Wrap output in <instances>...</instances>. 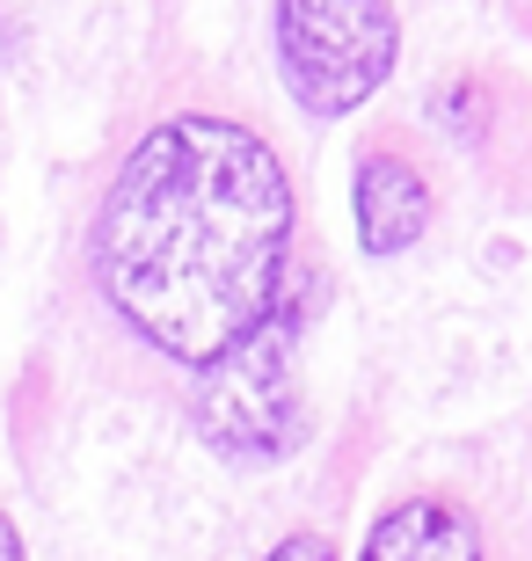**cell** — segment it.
<instances>
[{"label": "cell", "instance_id": "1", "mask_svg": "<svg viewBox=\"0 0 532 561\" xmlns=\"http://www.w3.org/2000/svg\"><path fill=\"white\" fill-rule=\"evenodd\" d=\"M292 233L299 197L278 146L256 125L183 110L117 161L88 227V277L146 351L197 379L270 313Z\"/></svg>", "mask_w": 532, "mask_h": 561}, {"label": "cell", "instance_id": "2", "mask_svg": "<svg viewBox=\"0 0 532 561\" xmlns=\"http://www.w3.org/2000/svg\"><path fill=\"white\" fill-rule=\"evenodd\" d=\"M307 285L285 271L270 313L256 329L197 373L190 416L205 431V445L234 467H270L299 445V335H307Z\"/></svg>", "mask_w": 532, "mask_h": 561}, {"label": "cell", "instance_id": "3", "mask_svg": "<svg viewBox=\"0 0 532 561\" xmlns=\"http://www.w3.org/2000/svg\"><path fill=\"white\" fill-rule=\"evenodd\" d=\"M401 51L394 0H278V66L292 103L314 117H350L380 95Z\"/></svg>", "mask_w": 532, "mask_h": 561}, {"label": "cell", "instance_id": "4", "mask_svg": "<svg viewBox=\"0 0 532 561\" xmlns=\"http://www.w3.org/2000/svg\"><path fill=\"white\" fill-rule=\"evenodd\" d=\"M358 197H350V211H358V249L365 255H401L423 241L430 211H438V190H430V175L401 153V146H365L358 153Z\"/></svg>", "mask_w": 532, "mask_h": 561}, {"label": "cell", "instance_id": "5", "mask_svg": "<svg viewBox=\"0 0 532 561\" xmlns=\"http://www.w3.org/2000/svg\"><path fill=\"white\" fill-rule=\"evenodd\" d=\"M358 561H489V540L460 496H401L365 533Z\"/></svg>", "mask_w": 532, "mask_h": 561}, {"label": "cell", "instance_id": "6", "mask_svg": "<svg viewBox=\"0 0 532 561\" xmlns=\"http://www.w3.org/2000/svg\"><path fill=\"white\" fill-rule=\"evenodd\" d=\"M263 561H336V540H328V533H292V540H278Z\"/></svg>", "mask_w": 532, "mask_h": 561}, {"label": "cell", "instance_id": "7", "mask_svg": "<svg viewBox=\"0 0 532 561\" xmlns=\"http://www.w3.org/2000/svg\"><path fill=\"white\" fill-rule=\"evenodd\" d=\"M0 561H22V540H15V525H8V511H0Z\"/></svg>", "mask_w": 532, "mask_h": 561}]
</instances>
